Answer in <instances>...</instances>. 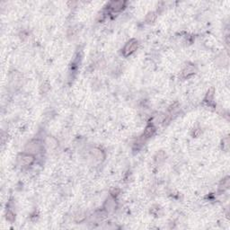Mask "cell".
Masks as SVG:
<instances>
[{
	"instance_id": "cell-5",
	"label": "cell",
	"mask_w": 230,
	"mask_h": 230,
	"mask_svg": "<svg viewBox=\"0 0 230 230\" xmlns=\"http://www.w3.org/2000/svg\"><path fill=\"white\" fill-rule=\"evenodd\" d=\"M14 219H15L14 214L12 213V212H10V211H9V212H7V219L12 221V220H14Z\"/></svg>"
},
{
	"instance_id": "cell-4",
	"label": "cell",
	"mask_w": 230,
	"mask_h": 230,
	"mask_svg": "<svg viewBox=\"0 0 230 230\" xmlns=\"http://www.w3.org/2000/svg\"><path fill=\"white\" fill-rule=\"evenodd\" d=\"M155 131V129H154V127H152V126H148L147 129H146V131H145V134H146V136H151L152 134H153V132Z\"/></svg>"
},
{
	"instance_id": "cell-2",
	"label": "cell",
	"mask_w": 230,
	"mask_h": 230,
	"mask_svg": "<svg viewBox=\"0 0 230 230\" xmlns=\"http://www.w3.org/2000/svg\"><path fill=\"white\" fill-rule=\"evenodd\" d=\"M33 157L32 155H22V158H21V162L24 165H31L33 162Z\"/></svg>"
},
{
	"instance_id": "cell-3",
	"label": "cell",
	"mask_w": 230,
	"mask_h": 230,
	"mask_svg": "<svg viewBox=\"0 0 230 230\" xmlns=\"http://www.w3.org/2000/svg\"><path fill=\"white\" fill-rule=\"evenodd\" d=\"M122 7H123V2H121V1H113V2H111V5H110V7L111 9L115 10V11H118V10L121 9Z\"/></svg>"
},
{
	"instance_id": "cell-1",
	"label": "cell",
	"mask_w": 230,
	"mask_h": 230,
	"mask_svg": "<svg viewBox=\"0 0 230 230\" xmlns=\"http://www.w3.org/2000/svg\"><path fill=\"white\" fill-rule=\"evenodd\" d=\"M137 46H138V42H137L135 40H132L129 41L127 44L125 45L123 49V54L124 56H129L130 55L132 52H134L137 49Z\"/></svg>"
}]
</instances>
